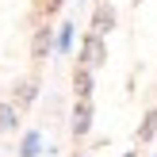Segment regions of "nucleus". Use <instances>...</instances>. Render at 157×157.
I'll use <instances>...</instances> for the list:
<instances>
[{
    "instance_id": "f257e3e1",
    "label": "nucleus",
    "mask_w": 157,
    "mask_h": 157,
    "mask_svg": "<svg viewBox=\"0 0 157 157\" xmlns=\"http://www.w3.org/2000/svg\"><path fill=\"white\" fill-rule=\"evenodd\" d=\"M35 96H38V84L35 81H19V84H15V107H31Z\"/></svg>"
},
{
    "instance_id": "f03ea898",
    "label": "nucleus",
    "mask_w": 157,
    "mask_h": 157,
    "mask_svg": "<svg viewBox=\"0 0 157 157\" xmlns=\"http://www.w3.org/2000/svg\"><path fill=\"white\" fill-rule=\"evenodd\" d=\"M81 58L88 61V65H100V61H104V46H100V38H96V35H88V38H84Z\"/></svg>"
},
{
    "instance_id": "7ed1b4c3",
    "label": "nucleus",
    "mask_w": 157,
    "mask_h": 157,
    "mask_svg": "<svg viewBox=\"0 0 157 157\" xmlns=\"http://www.w3.org/2000/svg\"><path fill=\"white\" fill-rule=\"evenodd\" d=\"M88 127H92V111H88V104H81L73 111V134H88Z\"/></svg>"
},
{
    "instance_id": "20e7f679",
    "label": "nucleus",
    "mask_w": 157,
    "mask_h": 157,
    "mask_svg": "<svg viewBox=\"0 0 157 157\" xmlns=\"http://www.w3.org/2000/svg\"><path fill=\"white\" fill-rule=\"evenodd\" d=\"M15 111H19V107H15V104H0V134L15 127Z\"/></svg>"
},
{
    "instance_id": "39448f33",
    "label": "nucleus",
    "mask_w": 157,
    "mask_h": 157,
    "mask_svg": "<svg viewBox=\"0 0 157 157\" xmlns=\"http://www.w3.org/2000/svg\"><path fill=\"white\" fill-rule=\"evenodd\" d=\"M153 134H157V111H150V115H146V123L138 127V142H150Z\"/></svg>"
},
{
    "instance_id": "423d86ee",
    "label": "nucleus",
    "mask_w": 157,
    "mask_h": 157,
    "mask_svg": "<svg viewBox=\"0 0 157 157\" xmlns=\"http://www.w3.org/2000/svg\"><path fill=\"white\" fill-rule=\"evenodd\" d=\"M73 88H77V96H81V100H88V92H92V77L84 73V69L73 77Z\"/></svg>"
},
{
    "instance_id": "0eeeda50",
    "label": "nucleus",
    "mask_w": 157,
    "mask_h": 157,
    "mask_svg": "<svg viewBox=\"0 0 157 157\" xmlns=\"http://www.w3.org/2000/svg\"><path fill=\"white\" fill-rule=\"evenodd\" d=\"M46 50H50V35H46V31H38L35 42H31V58H42Z\"/></svg>"
},
{
    "instance_id": "6e6552de",
    "label": "nucleus",
    "mask_w": 157,
    "mask_h": 157,
    "mask_svg": "<svg viewBox=\"0 0 157 157\" xmlns=\"http://www.w3.org/2000/svg\"><path fill=\"white\" fill-rule=\"evenodd\" d=\"M111 23H115V15H111V8H104V12L96 15V27H92V31H96V35H104V31H111Z\"/></svg>"
},
{
    "instance_id": "1a4fd4ad",
    "label": "nucleus",
    "mask_w": 157,
    "mask_h": 157,
    "mask_svg": "<svg viewBox=\"0 0 157 157\" xmlns=\"http://www.w3.org/2000/svg\"><path fill=\"white\" fill-rule=\"evenodd\" d=\"M38 8H42L46 15H54V12H58V8H61V0H38Z\"/></svg>"
}]
</instances>
